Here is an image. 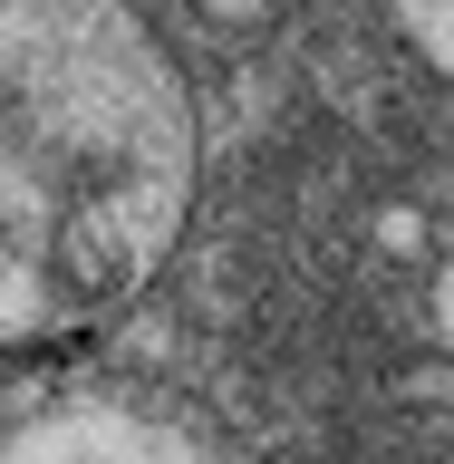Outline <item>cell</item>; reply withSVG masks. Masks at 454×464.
<instances>
[{"instance_id": "6da1fadb", "label": "cell", "mask_w": 454, "mask_h": 464, "mask_svg": "<svg viewBox=\"0 0 454 464\" xmlns=\"http://www.w3.org/2000/svg\"><path fill=\"white\" fill-rule=\"evenodd\" d=\"M194 213V97L126 0H0V348L126 310Z\"/></svg>"}, {"instance_id": "7a4b0ae2", "label": "cell", "mask_w": 454, "mask_h": 464, "mask_svg": "<svg viewBox=\"0 0 454 464\" xmlns=\"http://www.w3.org/2000/svg\"><path fill=\"white\" fill-rule=\"evenodd\" d=\"M0 464H232L213 435H194L184 416H155V406H49L29 426L0 435Z\"/></svg>"}, {"instance_id": "3957f363", "label": "cell", "mask_w": 454, "mask_h": 464, "mask_svg": "<svg viewBox=\"0 0 454 464\" xmlns=\"http://www.w3.org/2000/svg\"><path fill=\"white\" fill-rule=\"evenodd\" d=\"M397 20H406V39L454 78V0H397Z\"/></svg>"}, {"instance_id": "277c9868", "label": "cell", "mask_w": 454, "mask_h": 464, "mask_svg": "<svg viewBox=\"0 0 454 464\" xmlns=\"http://www.w3.org/2000/svg\"><path fill=\"white\" fill-rule=\"evenodd\" d=\"M194 10H203L213 29H261L271 10H281V0H194Z\"/></svg>"}, {"instance_id": "5b68a950", "label": "cell", "mask_w": 454, "mask_h": 464, "mask_svg": "<svg viewBox=\"0 0 454 464\" xmlns=\"http://www.w3.org/2000/svg\"><path fill=\"white\" fill-rule=\"evenodd\" d=\"M435 339L454 348V261H445V271H435Z\"/></svg>"}]
</instances>
